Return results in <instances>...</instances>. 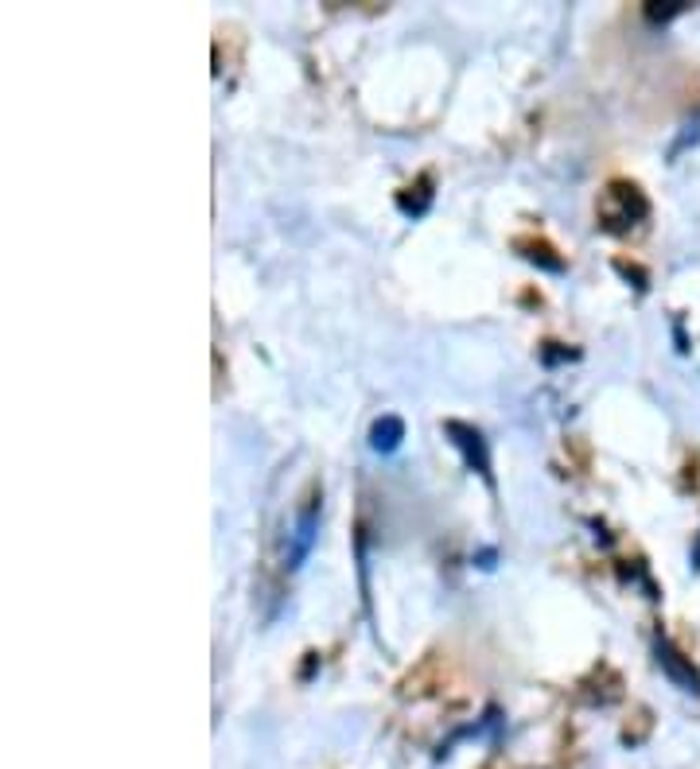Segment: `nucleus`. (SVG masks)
Returning a JSON list of instances; mask_svg holds the SVG:
<instances>
[{"mask_svg": "<svg viewBox=\"0 0 700 769\" xmlns=\"http://www.w3.org/2000/svg\"><path fill=\"white\" fill-rule=\"evenodd\" d=\"M448 432H451V436H459L456 444L467 451V463L479 466V474H483V478H491V459H486L483 436H479V432H471V427H463V424H448Z\"/></svg>", "mask_w": 700, "mask_h": 769, "instance_id": "nucleus-3", "label": "nucleus"}, {"mask_svg": "<svg viewBox=\"0 0 700 769\" xmlns=\"http://www.w3.org/2000/svg\"><path fill=\"white\" fill-rule=\"evenodd\" d=\"M402 420L397 416H385L382 424H373V447H378V451H393V447L402 444Z\"/></svg>", "mask_w": 700, "mask_h": 769, "instance_id": "nucleus-4", "label": "nucleus"}, {"mask_svg": "<svg viewBox=\"0 0 700 769\" xmlns=\"http://www.w3.org/2000/svg\"><path fill=\"white\" fill-rule=\"evenodd\" d=\"M658 665H662L665 672H670V677L685 688V692H697V695H700V677H697V668H692L689 661H685L682 653H677V649L670 645V641H658Z\"/></svg>", "mask_w": 700, "mask_h": 769, "instance_id": "nucleus-2", "label": "nucleus"}, {"mask_svg": "<svg viewBox=\"0 0 700 769\" xmlns=\"http://www.w3.org/2000/svg\"><path fill=\"white\" fill-rule=\"evenodd\" d=\"M316 528H319V498H308V505L296 513L289 540H284V567H300V560L308 556L316 544Z\"/></svg>", "mask_w": 700, "mask_h": 769, "instance_id": "nucleus-1", "label": "nucleus"}]
</instances>
